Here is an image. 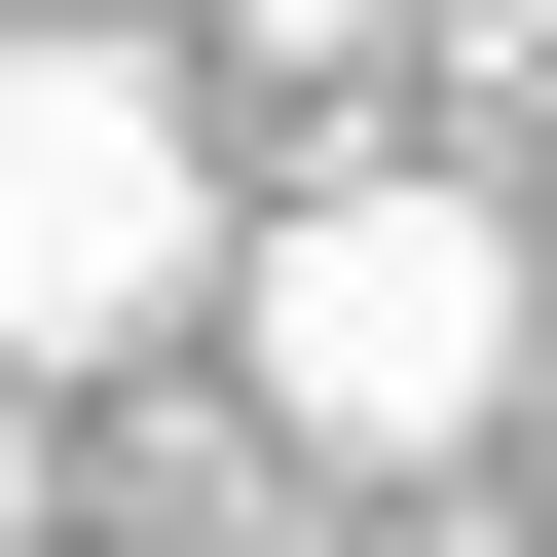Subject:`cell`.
<instances>
[{"mask_svg":"<svg viewBox=\"0 0 557 557\" xmlns=\"http://www.w3.org/2000/svg\"><path fill=\"white\" fill-rule=\"evenodd\" d=\"M520 446H557V372H520Z\"/></svg>","mask_w":557,"mask_h":557,"instance_id":"4","label":"cell"},{"mask_svg":"<svg viewBox=\"0 0 557 557\" xmlns=\"http://www.w3.org/2000/svg\"><path fill=\"white\" fill-rule=\"evenodd\" d=\"M520 372H557V260H520L483 186H298V223H260V409H298L335 483L483 446Z\"/></svg>","mask_w":557,"mask_h":557,"instance_id":"1","label":"cell"},{"mask_svg":"<svg viewBox=\"0 0 557 557\" xmlns=\"http://www.w3.org/2000/svg\"><path fill=\"white\" fill-rule=\"evenodd\" d=\"M186 260H223L186 75H149V38H0V409L112 372V335H186Z\"/></svg>","mask_w":557,"mask_h":557,"instance_id":"2","label":"cell"},{"mask_svg":"<svg viewBox=\"0 0 557 557\" xmlns=\"http://www.w3.org/2000/svg\"><path fill=\"white\" fill-rule=\"evenodd\" d=\"M0 520H38V409H0Z\"/></svg>","mask_w":557,"mask_h":557,"instance_id":"3","label":"cell"}]
</instances>
